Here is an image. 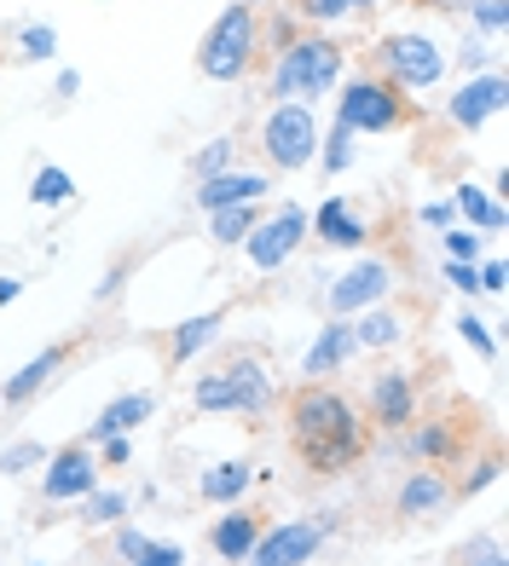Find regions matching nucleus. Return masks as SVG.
<instances>
[{"label": "nucleus", "instance_id": "33", "mask_svg": "<svg viewBox=\"0 0 509 566\" xmlns=\"http://www.w3.org/2000/svg\"><path fill=\"white\" fill-rule=\"evenodd\" d=\"M498 474H503V451L492 446V451L480 457V462H469V474L451 485V497H480V492H487V485H498Z\"/></svg>", "mask_w": 509, "mask_h": 566}, {"label": "nucleus", "instance_id": "44", "mask_svg": "<svg viewBox=\"0 0 509 566\" xmlns=\"http://www.w3.org/2000/svg\"><path fill=\"white\" fill-rule=\"evenodd\" d=\"M446 283H451L457 295H480V277H475L469 261H446Z\"/></svg>", "mask_w": 509, "mask_h": 566}, {"label": "nucleus", "instance_id": "9", "mask_svg": "<svg viewBox=\"0 0 509 566\" xmlns=\"http://www.w3.org/2000/svg\"><path fill=\"white\" fill-rule=\"evenodd\" d=\"M93 485H98V451L82 446V440L59 446L53 457L41 462V497L46 503H82Z\"/></svg>", "mask_w": 509, "mask_h": 566}, {"label": "nucleus", "instance_id": "28", "mask_svg": "<svg viewBox=\"0 0 509 566\" xmlns=\"http://www.w3.org/2000/svg\"><path fill=\"white\" fill-rule=\"evenodd\" d=\"M191 405L202 410V417H220V410H238V388H232V376H226L220 365H215L209 376H197Z\"/></svg>", "mask_w": 509, "mask_h": 566}, {"label": "nucleus", "instance_id": "53", "mask_svg": "<svg viewBox=\"0 0 509 566\" xmlns=\"http://www.w3.org/2000/svg\"><path fill=\"white\" fill-rule=\"evenodd\" d=\"M0 70H7V53H0Z\"/></svg>", "mask_w": 509, "mask_h": 566}, {"label": "nucleus", "instance_id": "4", "mask_svg": "<svg viewBox=\"0 0 509 566\" xmlns=\"http://www.w3.org/2000/svg\"><path fill=\"white\" fill-rule=\"evenodd\" d=\"M446 53H440V41L435 35H423V30H388V35H376L371 46V70L382 75V82H394L405 98L412 93H435L446 82Z\"/></svg>", "mask_w": 509, "mask_h": 566}, {"label": "nucleus", "instance_id": "30", "mask_svg": "<svg viewBox=\"0 0 509 566\" xmlns=\"http://www.w3.org/2000/svg\"><path fill=\"white\" fill-rule=\"evenodd\" d=\"M82 521L87 526H122L127 521V492H111V485L98 492V485H93V492L82 497Z\"/></svg>", "mask_w": 509, "mask_h": 566}, {"label": "nucleus", "instance_id": "22", "mask_svg": "<svg viewBox=\"0 0 509 566\" xmlns=\"http://www.w3.org/2000/svg\"><path fill=\"white\" fill-rule=\"evenodd\" d=\"M267 532V521H261V514H254V509H238L232 503V514H220V521L209 526V549L220 555V560H249V549H254V537H261Z\"/></svg>", "mask_w": 509, "mask_h": 566}, {"label": "nucleus", "instance_id": "19", "mask_svg": "<svg viewBox=\"0 0 509 566\" xmlns=\"http://www.w3.org/2000/svg\"><path fill=\"white\" fill-rule=\"evenodd\" d=\"M70 365V342H59V347H41L35 358H30V365H18L12 376H7V388H0V405H30L35 394H46V388H53V381H59V370Z\"/></svg>", "mask_w": 509, "mask_h": 566}, {"label": "nucleus", "instance_id": "3", "mask_svg": "<svg viewBox=\"0 0 509 566\" xmlns=\"http://www.w3.org/2000/svg\"><path fill=\"white\" fill-rule=\"evenodd\" d=\"M261 53H267L261 46V18H254L249 7H226L197 41V75L202 82L232 87V82H243V75L261 64Z\"/></svg>", "mask_w": 509, "mask_h": 566}, {"label": "nucleus", "instance_id": "49", "mask_svg": "<svg viewBox=\"0 0 509 566\" xmlns=\"http://www.w3.org/2000/svg\"><path fill=\"white\" fill-rule=\"evenodd\" d=\"M18 295H23V277H12V272H7V277H0V306L18 301Z\"/></svg>", "mask_w": 509, "mask_h": 566}, {"label": "nucleus", "instance_id": "46", "mask_svg": "<svg viewBox=\"0 0 509 566\" xmlns=\"http://www.w3.org/2000/svg\"><path fill=\"white\" fill-rule=\"evenodd\" d=\"M423 226H451V202H423Z\"/></svg>", "mask_w": 509, "mask_h": 566}, {"label": "nucleus", "instance_id": "40", "mask_svg": "<svg viewBox=\"0 0 509 566\" xmlns=\"http://www.w3.org/2000/svg\"><path fill=\"white\" fill-rule=\"evenodd\" d=\"M127 566H186V549H180V544H157V537H150V544L127 560Z\"/></svg>", "mask_w": 509, "mask_h": 566}, {"label": "nucleus", "instance_id": "20", "mask_svg": "<svg viewBox=\"0 0 509 566\" xmlns=\"http://www.w3.org/2000/svg\"><path fill=\"white\" fill-rule=\"evenodd\" d=\"M394 509L405 514V521H435V514H446L451 509L446 469H412V474H405V485L394 492Z\"/></svg>", "mask_w": 509, "mask_h": 566}, {"label": "nucleus", "instance_id": "27", "mask_svg": "<svg viewBox=\"0 0 509 566\" xmlns=\"http://www.w3.org/2000/svg\"><path fill=\"white\" fill-rule=\"evenodd\" d=\"M12 53H18L23 64L59 59V30H53V23H12Z\"/></svg>", "mask_w": 509, "mask_h": 566}, {"label": "nucleus", "instance_id": "25", "mask_svg": "<svg viewBox=\"0 0 509 566\" xmlns=\"http://www.w3.org/2000/svg\"><path fill=\"white\" fill-rule=\"evenodd\" d=\"M451 214H464L475 231H503V202L487 197L480 186H457L451 191Z\"/></svg>", "mask_w": 509, "mask_h": 566}, {"label": "nucleus", "instance_id": "26", "mask_svg": "<svg viewBox=\"0 0 509 566\" xmlns=\"http://www.w3.org/2000/svg\"><path fill=\"white\" fill-rule=\"evenodd\" d=\"M254 220H261V202H238V209H215L209 214V238L220 243V249H238L249 231H254Z\"/></svg>", "mask_w": 509, "mask_h": 566}, {"label": "nucleus", "instance_id": "42", "mask_svg": "<svg viewBox=\"0 0 509 566\" xmlns=\"http://www.w3.org/2000/svg\"><path fill=\"white\" fill-rule=\"evenodd\" d=\"M457 70H464V75L498 70V53H492V46H469V41H464V53H457Z\"/></svg>", "mask_w": 509, "mask_h": 566}, {"label": "nucleus", "instance_id": "10", "mask_svg": "<svg viewBox=\"0 0 509 566\" xmlns=\"http://www.w3.org/2000/svg\"><path fill=\"white\" fill-rule=\"evenodd\" d=\"M388 290H394V266L365 254V261H353L336 283H330V318H353V313H365V306H382Z\"/></svg>", "mask_w": 509, "mask_h": 566}, {"label": "nucleus", "instance_id": "21", "mask_svg": "<svg viewBox=\"0 0 509 566\" xmlns=\"http://www.w3.org/2000/svg\"><path fill=\"white\" fill-rule=\"evenodd\" d=\"M353 353H360V347H353V324H347V318H330L319 336H313V347L301 353V376L324 381V376H336Z\"/></svg>", "mask_w": 509, "mask_h": 566}, {"label": "nucleus", "instance_id": "37", "mask_svg": "<svg viewBox=\"0 0 509 566\" xmlns=\"http://www.w3.org/2000/svg\"><path fill=\"white\" fill-rule=\"evenodd\" d=\"M469 23H475L480 35H503V30H509V0H475Z\"/></svg>", "mask_w": 509, "mask_h": 566}, {"label": "nucleus", "instance_id": "29", "mask_svg": "<svg viewBox=\"0 0 509 566\" xmlns=\"http://www.w3.org/2000/svg\"><path fill=\"white\" fill-rule=\"evenodd\" d=\"M30 202H35V209H70V202H75V179H70L64 168H53V163L35 168V179H30Z\"/></svg>", "mask_w": 509, "mask_h": 566}, {"label": "nucleus", "instance_id": "6", "mask_svg": "<svg viewBox=\"0 0 509 566\" xmlns=\"http://www.w3.org/2000/svg\"><path fill=\"white\" fill-rule=\"evenodd\" d=\"M319 116L313 105H272L267 122H261V150H267V163L272 168H284V174H301L313 157H319Z\"/></svg>", "mask_w": 509, "mask_h": 566}, {"label": "nucleus", "instance_id": "17", "mask_svg": "<svg viewBox=\"0 0 509 566\" xmlns=\"http://www.w3.org/2000/svg\"><path fill=\"white\" fill-rule=\"evenodd\" d=\"M308 238H319L330 249H365L371 243V226L360 220V209H353L347 197H324L319 209L308 214Z\"/></svg>", "mask_w": 509, "mask_h": 566}, {"label": "nucleus", "instance_id": "36", "mask_svg": "<svg viewBox=\"0 0 509 566\" xmlns=\"http://www.w3.org/2000/svg\"><path fill=\"white\" fill-rule=\"evenodd\" d=\"M295 18L313 23V30H330V23H347V0H295Z\"/></svg>", "mask_w": 509, "mask_h": 566}, {"label": "nucleus", "instance_id": "34", "mask_svg": "<svg viewBox=\"0 0 509 566\" xmlns=\"http://www.w3.org/2000/svg\"><path fill=\"white\" fill-rule=\"evenodd\" d=\"M457 566H509L503 560V537L498 532H475L464 549H457Z\"/></svg>", "mask_w": 509, "mask_h": 566}, {"label": "nucleus", "instance_id": "24", "mask_svg": "<svg viewBox=\"0 0 509 566\" xmlns=\"http://www.w3.org/2000/svg\"><path fill=\"white\" fill-rule=\"evenodd\" d=\"M360 324H353V347H371V353H388L405 342V318L394 313V306H365V313H353Z\"/></svg>", "mask_w": 509, "mask_h": 566}, {"label": "nucleus", "instance_id": "14", "mask_svg": "<svg viewBox=\"0 0 509 566\" xmlns=\"http://www.w3.org/2000/svg\"><path fill=\"white\" fill-rule=\"evenodd\" d=\"M365 399H371V422L388 428V433L417 422V381H412V370H376Z\"/></svg>", "mask_w": 509, "mask_h": 566}, {"label": "nucleus", "instance_id": "11", "mask_svg": "<svg viewBox=\"0 0 509 566\" xmlns=\"http://www.w3.org/2000/svg\"><path fill=\"white\" fill-rule=\"evenodd\" d=\"M503 98H509L503 70H480V75H464V87L446 98V116H451V127H464V134H480V127L503 111Z\"/></svg>", "mask_w": 509, "mask_h": 566}, {"label": "nucleus", "instance_id": "48", "mask_svg": "<svg viewBox=\"0 0 509 566\" xmlns=\"http://www.w3.org/2000/svg\"><path fill=\"white\" fill-rule=\"evenodd\" d=\"M417 7H428V12H464V7H475V0H417Z\"/></svg>", "mask_w": 509, "mask_h": 566}, {"label": "nucleus", "instance_id": "8", "mask_svg": "<svg viewBox=\"0 0 509 566\" xmlns=\"http://www.w3.org/2000/svg\"><path fill=\"white\" fill-rule=\"evenodd\" d=\"M308 243V209L301 202H284L278 214H261L254 220V231L243 238V254L254 272H284V261Z\"/></svg>", "mask_w": 509, "mask_h": 566}, {"label": "nucleus", "instance_id": "12", "mask_svg": "<svg viewBox=\"0 0 509 566\" xmlns=\"http://www.w3.org/2000/svg\"><path fill=\"white\" fill-rule=\"evenodd\" d=\"M464 417H475L469 405H451L446 417H428L412 440H405V451H412L423 469H446V462H457L469 446H464Z\"/></svg>", "mask_w": 509, "mask_h": 566}, {"label": "nucleus", "instance_id": "38", "mask_svg": "<svg viewBox=\"0 0 509 566\" xmlns=\"http://www.w3.org/2000/svg\"><path fill=\"white\" fill-rule=\"evenodd\" d=\"M446 261H480V238H475V231L469 226H446Z\"/></svg>", "mask_w": 509, "mask_h": 566}, {"label": "nucleus", "instance_id": "2", "mask_svg": "<svg viewBox=\"0 0 509 566\" xmlns=\"http://www.w3.org/2000/svg\"><path fill=\"white\" fill-rule=\"evenodd\" d=\"M342 64H347V46L330 41V30H308V35H290L284 46H278L272 59V75H267V98H278V105H313V98H324L330 87L342 82Z\"/></svg>", "mask_w": 509, "mask_h": 566}, {"label": "nucleus", "instance_id": "13", "mask_svg": "<svg viewBox=\"0 0 509 566\" xmlns=\"http://www.w3.org/2000/svg\"><path fill=\"white\" fill-rule=\"evenodd\" d=\"M220 329H226V306H215V313H197V318H180V324H168L157 347H163V370H186L197 353H209L220 342Z\"/></svg>", "mask_w": 509, "mask_h": 566}, {"label": "nucleus", "instance_id": "32", "mask_svg": "<svg viewBox=\"0 0 509 566\" xmlns=\"http://www.w3.org/2000/svg\"><path fill=\"white\" fill-rule=\"evenodd\" d=\"M226 168H238V139H232V134L209 139V145L191 157V179H215V174H226Z\"/></svg>", "mask_w": 509, "mask_h": 566}, {"label": "nucleus", "instance_id": "45", "mask_svg": "<svg viewBox=\"0 0 509 566\" xmlns=\"http://www.w3.org/2000/svg\"><path fill=\"white\" fill-rule=\"evenodd\" d=\"M475 277H480V290H487V295H498L503 277H509V266H503V261H487V266H475Z\"/></svg>", "mask_w": 509, "mask_h": 566}, {"label": "nucleus", "instance_id": "51", "mask_svg": "<svg viewBox=\"0 0 509 566\" xmlns=\"http://www.w3.org/2000/svg\"><path fill=\"white\" fill-rule=\"evenodd\" d=\"M226 7H249L254 12V7H267V0H226Z\"/></svg>", "mask_w": 509, "mask_h": 566}, {"label": "nucleus", "instance_id": "52", "mask_svg": "<svg viewBox=\"0 0 509 566\" xmlns=\"http://www.w3.org/2000/svg\"><path fill=\"white\" fill-rule=\"evenodd\" d=\"M23 566H46V560H23Z\"/></svg>", "mask_w": 509, "mask_h": 566}, {"label": "nucleus", "instance_id": "50", "mask_svg": "<svg viewBox=\"0 0 509 566\" xmlns=\"http://www.w3.org/2000/svg\"><path fill=\"white\" fill-rule=\"evenodd\" d=\"M376 7H382V0H347L353 18H376Z\"/></svg>", "mask_w": 509, "mask_h": 566}, {"label": "nucleus", "instance_id": "1", "mask_svg": "<svg viewBox=\"0 0 509 566\" xmlns=\"http://www.w3.org/2000/svg\"><path fill=\"white\" fill-rule=\"evenodd\" d=\"M371 446V422L360 417L342 388L330 381H301L290 394V451L308 474H347Z\"/></svg>", "mask_w": 509, "mask_h": 566}, {"label": "nucleus", "instance_id": "35", "mask_svg": "<svg viewBox=\"0 0 509 566\" xmlns=\"http://www.w3.org/2000/svg\"><path fill=\"white\" fill-rule=\"evenodd\" d=\"M46 462V446L41 440H12L7 451H0V474H30Z\"/></svg>", "mask_w": 509, "mask_h": 566}, {"label": "nucleus", "instance_id": "16", "mask_svg": "<svg viewBox=\"0 0 509 566\" xmlns=\"http://www.w3.org/2000/svg\"><path fill=\"white\" fill-rule=\"evenodd\" d=\"M267 191H272V179H267V174L226 168V174H215V179H197L191 202H197L202 214H215V209H238V202H261Z\"/></svg>", "mask_w": 509, "mask_h": 566}, {"label": "nucleus", "instance_id": "31", "mask_svg": "<svg viewBox=\"0 0 509 566\" xmlns=\"http://www.w3.org/2000/svg\"><path fill=\"white\" fill-rule=\"evenodd\" d=\"M353 139H360V134H347L342 122H330V139H319V157H313V163L324 168V179L353 168Z\"/></svg>", "mask_w": 509, "mask_h": 566}, {"label": "nucleus", "instance_id": "7", "mask_svg": "<svg viewBox=\"0 0 509 566\" xmlns=\"http://www.w3.org/2000/svg\"><path fill=\"white\" fill-rule=\"evenodd\" d=\"M330 532H336V521L330 514H301V521H284V526H267L261 537H254V549L243 566H308L324 544Z\"/></svg>", "mask_w": 509, "mask_h": 566}, {"label": "nucleus", "instance_id": "23", "mask_svg": "<svg viewBox=\"0 0 509 566\" xmlns=\"http://www.w3.org/2000/svg\"><path fill=\"white\" fill-rule=\"evenodd\" d=\"M249 485H254V462H215V469L197 474V497L215 509H232Z\"/></svg>", "mask_w": 509, "mask_h": 566}, {"label": "nucleus", "instance_id": "5", "mask_svg": "<svg viewBox=\"0 0 509 566\" xmlns=\"http://www.w3.org/2000/svg\"><path fill=\"white\" fill-rule=\"evenodd\" d=\"M336 122L347 127V134H399V127L417 122V98H405L394 82H382L376 70L353 75V82L342 87L336 98Z\"/></svg>", "mask_w": 509, "mask_h": 566}, {"label": "nucleus", "instance_id": "41", "mask_svg": "<svg viewBox=\"0 0 509 566\" xmlns=\"http://www.w3.org/2000/svg\"><path fill=\"white\" fill-rule=\"evenodd\" d=\"M93 451H98V462L122 469V462H134V433H111V440H98Z\"/></svg>", "mask_w": 509, "mask_h": 566}, {"label": "nucleus", "instance_id": "47", "mask_svg": "<svg viewBox=\"0 0 509 566\" xmlns=\"http://www.w3.org/2000/svg\"><path fill=\"white\" fill-rule=\"evenodd\" d=\"M59 98H75V93H82V70H59Z\"/></svg>", "mask_w": 509, "mask_h": 566}, {"label": "nucleus", "instance_id": "43", "mask_svg": "<svg viewBox=\"0 0 509 566\" xmlns=\"http://www.w3.org/2000/svg\"><path fill=\"white\" fill-rule=\"evenodd\" d=\"M150 544V537L139 532V526H116V537H111V549H116V560H134L139 549Z\"/></svg>", "mask_w": 509, "mask_h": 566}, {"label": "nucleus", "instance_id": "39", "mask_svg": "<svg viewBox=\"0 0 509 566\" xmlns=\"http://www.w3.org/2000/svg\"><path fill=\"white\" fill-rule=\"evenodd\" d=\"M457 336H464V342H469V347H475L480 358H498V342H492V329L480 324L475 313H464V318H457Z\"/></svg>", "mask_w": 509, "mask_h": 566}, {"label": "nucleus", "instance_id": "15", "mask_svg": "<svg viewBox=\"0 0 509 566\" xmlns=\"http://www.w3.org/2000/svg\"><path fill=\"white\" fill-rule=\"evenodd\" d=\"M220 370L232 376V388H238V417H267L272 399H278V381L267 370V358L261 353H232V358H220Z\"/></svg>", "mask_w": 509, "mask_h": 566}, {"label": "nucleus", "instance_id": "18", "mask_svg": "<svg viewBox=\"0 0 509 566\" xmlns=\"http://www.w3.org/2000/svg\"><path fill=\"white\" fill-rule=\"evenodd\" d=\"M150 417H157V394H150V388L116 394V399L82 428V446H98V440H111V433H134V428H145Z\"/></svg>", "mask_w": 509, "mask_h": 566}]
</instances>
